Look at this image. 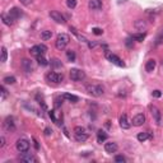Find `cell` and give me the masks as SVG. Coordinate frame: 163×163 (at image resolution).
<instances>
[{
    "label": "cell",
    "mask_w": 163,
    "mask_h": 163,
    "mask_svg": "<svg viewBox=\"0 0 163 163\" xmlns=\"http://www.w3.org/2000/svg\"><path fill=\"white\" fill-rule=\"evenodd\" d=\"M69 42H70V37H69L66 33H60V34H57V37H56L55 46L57 50H64L69 45Z\"/></svg>",
    "instance_id": "cell-1"
},
{
    "label": "cell",
    "mask_w": 163,
    "mask_h": 163,
    "mask_svg": "<svg viewBox=\"0 0 163 163\" xmlns=\"http://www.w3.org/2000/svg\"><path fill=\"white\" fill-rule=\"evenodd\" d=\"M87 92L93 97H101L104 93V88L101 84H88Z\"/></svg>",
    "instance_id": "cell-2"
},
{
    "label": "cell",
    "mask_w": 163,
    "mask_h": 163,
    "mask_svg": "<svg viewBox=\"0 0 163 163\" xmlns=\"http://www.w3.org/2000/svg\"><path fill=\"white\" fill-rule=\"evenodd\" d=\"M15 148H17V150L19 153H26L29 150V142L28 139L26 138H21L18 139L17 143H15Z\"/></svg>",
    "instance_id": "cell-3"
},
{
    "label": "cell",
    "mask_w": 163,
    "mask_h": 163,
    "mask_svg": "<svg viewBox=\"0 0 163 163\" xmlns=\"http://www.w3.org/2000/svg\"><path fill=\"white\" fill-rule=\"evenodd\" d=\"M69 75H70V79L73 82H82L85 79V73L83 70H80V69H70V73H69Z\"/></svg>",
    "instance_id": "cell-4"
},
{
    "label": "cell",
    "mask_w": 163,
    "mask_h": 163,
    "mask_svg": "<svg viewBox=\"0 0 163 163\" xmlns=\"http://www.w3.org/2000/svg\"><path fill=\"white\" fill-rule=\"evenodd\" d=\"M29 52L32 54V55L34 56H40V55H45L46 52H47V46L44 45V44H41V45H34L31 47L29 50Z\"/></svg>",
    "instance_id": "cell-5"
},
{
    "label": "cell",
    "mask_w": 163,
    "mask_h": 163,
    "mask_svg": "<svg viewBox=\"0 0 163 163\" xmlns=\"http://www.w3.org/2000/svg\"><path fill=\"white\" fill-rule=\"evenodd\" d=\"M149 111H150V114H152V116H153V119H154V121H156L157 125H161V124H162V114H161V111L158 110L156 106H153V104H150V106H149Z\"/></svg>",
    "instance_id": "cell-6"
},
{
    "label": "cell",
    "mask_w": 163,
    "mask_h": 163,
    "mask_svg": "<svg viewBox=\"0 0 163 163\" xmlns=\"http://www.w3.org/2000/svg\"><path fill=\"white\" fill-rule=\"evenodd\" d=\"M46 79L49 82H52V83H61L64 80V75L60 74V73L56 71H50L47 75H46Z\"/></svg>",
    "instance_id": "cell-7"
},
{
    "label": "cell",
    "mask_w": 163,
    "mask_h": 163,
    "mask_svg": "<svg viewBox=\"0 0 163 163\" xmlns=\"http://www.w3.org/2000/svg\"><path fill=\"white\" fill-rule=\"evenodd\" d=\"M50 17H51L52 21H55L56 23H59V24H64V23H65L64 15L61 14L60 11H57V10H51V11H50Z\"/></svg>",
    "instance_id": "cell-8"
},
{
    "label": "cell",
    "mask_w": 163,
    "mask_h": 163,
    "mask_svg": "<svg viewBox=\"0 0 163 163\" xmlns=\"http://www.w3.org/2000/svg\"><path fill=\"white\" fill-rule=\"evenodd\" d=\"M4 129L6 131H14L15 130V122H14L13 116H8V117L4 120Z\"/></svg>",
    "instance_id": "cell-9"
},
{
    "label": "cell",
    "mask_w": 163,
    "mask_h": 163,
    "mask_svg": "<svg viewBox=\"0 0 163 163\" xmlns=\"http://www.w3.org/2000/svg\"><path fill=\"white\" fill-rule=\"evenodd\" d=\"M106 56H107V59L111 61L112 64H115V65H117V66H125V63H124V61L120 59V57L117 56V55H115V54H106Z\"/></svg>",
    "instance_id": "cell-10"
},
{
    "label": "cell",
    "mask_w": 163,
    "mask_h": 163,
    "mask_svg": "<svg viewBox=\"0 0 163 163\" xmlns=\"http://www.w3.org/2000/svg\"><path fill=\"white\" fill-rule=\"evenodd\" d=\"M21 161L24 162V163H36L37 162V158L34 157V154L32 153H23L21 156Z\"/></svg>",
    "instance_id": "cell-11"
},
{
    "label": "cell",
    "mask_w": 163,
    "mask_h": 163,
    "mask_svg": "<svg viewBox=\"0 0 163 163\" xmlns=\"http://www.w3.org/2000/svg\"><path fill=\"white\" fill-rule=\"evenodd\" d=\"M117 149H119V145L116 144L115 142H108V143H104V150H106L107 153H116L117 152Z\"/></svg>",
    "instance_id": "cell-12"
},
{
    "label": "cell",
    "mask_w": 163,
    "mask_h": 163,
    "mask_svg": "<svg viewBox=\"0 0 163 163\" xmlns=\"http://www.w3.org/2000/svg\"><path fill=\"white\" fill-rule=\"evenodd\" d=\"M22 68H23V70H24L26 73H32L33 71V63H32V60L23 59L22 60Z\"/></svg>",
    "instance_id": "cell-13"
},
{
    "label": "cell",
    "mask_w": 163,
    "mask_h": 163,
    "mask_svg": "<svg viewBox=\"0 0 163 163\" xmlns=\"http://www.w3.org/2000/svg\"><path fill=\"white\" fill-rule=\"evenodd\" d=\"M144 122H145V116L143 115V114L135 115L134 117H133V121H131V124H133L134 126H142Z\"/></svg>",
    "instance_id": "cell-14"
},
{
    "label": "cell",
    "mask_w": 163,
    "mask_h": 163,
    "mask_svg": "<svg viewBox=\"0 0 163 163\" xmlns=\"http://www.w3.org/2000/svg\"><path fill=\"white\" fill-rule=\"evenodd\" d=\"M131 125H133V124L129 121V119H127L126 115H122L121 117H120V126H121V129L127 130V129H130V127H131Z\"/></svg>",
    "instance_id": "cell-15"
},
{
    "label": "cell",
    "mask_w": 163,
    "mask_h": 163,
    "mask_svg": "<svg viewBox=\"0 0 163 163\" xmlns=\"http://www.w3.org/2000/svg\"><path fill=\"white\" fill-rule=\"evenodd\" d=\"M88 8L91 10H99L102 8V0H89Z\"/></svg>",
    "instance_id": "cell-16"
},
{
    "label": "cell",
    "mask_w": 163,
    "mask_h": 163,
    "mask_svg": "<svg viewBox=\"0 0 163 163\" xmlns=\"http://www.w3.org/2000/svg\"><path fill=\"white\" fill-rule=\"evenodd\" d=\"M9 15H10V17L14 19V21H17V19H19V18H21L23 14H22V11L19 10L18 8H11V9L9 10Z\"/></svg>",
    "instance_id": "cell-17"
},
{
    "label": "cell",
    "mask_w": 163,
    "mask_h": 163,
    "mask_svg": "<svg viewBox=\"0 0 163 163\" xmlns=\"http://www.w3.org/2000/svg\"><path fill=\"white\" fill-rule=\"evenodd\" d=\"M137 138H138L139 142L143 143V142H145V140H148V139L152 138V135L149 134V131H143V133H139V134H138Z\"/></svg>",
    "instance_id": "cell-18"
},
{
    "label": "cell",
    "mask_w": 163,
    "mask_h": 163,
    "mask_svg": "<svg viewBox=\"0 0 163 163\" xmlns=\"http://www.w3.org/2000/svg\"><path fill=\"white\" fill-rule=\"evenodd\" d=\"M63 98H64V99H68L69 102H71V103H75V102H78V101H79V97H78V96L70 94V93H64V94H63Z\"/></svg>",
    "instance_id": "cell-19"
},
{
    "label": "cell",
    "mask_w": 163,
    "mask_h": 163,
    "mask_svg": "<svg viewBox=\"0 0 163 163\" xmlns=\"http://www.w3.org/2000/svg\"><path fill=\"white\" fill-rule=\"evenodd\" d=\"M107 138H108V135L104 133V131H102V130H99L98 133H97V142H98L99 144H102V143L106 142Z\"/></svg>",
    "instance_id": "cell-20"
},
{
    "label": "cell",
    "mask_w": 163,
    "mask_h": 163,
    "mask_svg": "<svg viewBox=\"0 0 163 163\" xmlns=\"http://www.w3.org/2000/svg\"><path fill=\"white\" fill-rule=\"evenodd\" d=\"M156 69V60H148L145 64V70L148 73H152Z\"/></svg>",
    "instance_id": "cell-21"
},
{
    "label": "cell",
    "mask_w": 163,
    "mask_h": 163,
    "mask_svg": "<svg viewBox=\"0 0 163 163\" xmlns=\"http://www.w3.org/2000/svg\"><path fill=\"white\" fill-rule=\"evenodd\" d=\"M1 19H3L4 24H6V26H11L14 23V19L9 14H1Z\"/></svg>",
    "instance_id": "cell-22"
},
{
    "label": "cell",
    "mask_w": 163,
    "mask_h": 163,
    "mask_svg": "<svg viewBox=\"0 0 163 163\" xmlns=\"http://www.w3.org/2000/svg\"><path fill=\"white\" fill-rule=\"evenodd\" d=\"M74 135H75V139L78 142H80V143H83V142H85L88 139V134L85 133H74Z\"/></svg>",
    "instance_id": "cell-23"
},
{
    "label": "cell",
    "mask_w": 163,
    "mask_h": 163,
    "mask_svg": "<svg viewBox=\"0 0 163 163\" xmlns=\"http://www.w3.org/2000/svg\"><path fill=\"white\" fill-rule=\"evenodd\" d=\"M70 31H71V32L75 34L76 37L79 38V40H80L82 42H85V44H88V40H87V38H85L84 36H82V34L78 32V31H76V28H75V27H71V26H70Z\"/></svg>",
    "instance_id": "cell-24"
},
{
    "label": "cell",
    "mask_w": 163,
    "mask_h": 163,
    "mask_svg": "<svg viewBox=\"0 0 163 163\" xmlns=\"http://www.w3.org/2000/svg\"><path fill=\"white\" fill-rule=\"evenodd\" d=\"M51 37H52V31L46 29V31H42V32H41V38H42L44 41H47V40H50Z\"/></svg>",
    "instance_id": "cell-25"
},
{
    "label": "cell",
    "mask_w": 163,
    "mask_h": 163,
    "mask_svg": "<svg viewBox=\"0 0 163 163\" xmlns=\"http://www.w3.org/2000/svg\"><path fill=\"white\" fill-rule=\"evenodd\" d=\"M131 38H133V40H135V41H138V42H142L145 38V33H143V32H140V33H134L133 36H131Z\"/></svg>",
    "instance_id": "cell-26"
},
{
    "label": "cell",
    "mask_w": 163,
    "mask_h": 163,
    "mask_svg": "<svg viewBox=\"0 0 163 163\" xmlns=\"http://www.w3.org/2000/svg\"><path fill=\"white\" fill-rule=\"evenodd\" d=\"M66 57H68V60L70 61V63H73V61H75L76 55H75V52L73 51V50H68V51H66Z\"/></svg>",
    "instance_id": "cell-27"
},
{
    "label": "cell",
    "mask_w": 163,
    "mask_h": 163,
    "mask_svg": "<svg viewBox=\"0 0 163 163\" xmlns=\"http://www.w3.org/2000/svg\"><path fill=\"white\" fill-rule=\"evenodd\" d=\"M37 63L40 64L41 66H47V65H49V61L45 59V56H44V55L37 56Z\"/></svg>",
    "instance_id": "cell-28"
},
{
    "label": "cell",
    "mask_w": 163,
    "mask_h": 163,
    "mask_svg": "<svg viewBox=\"0 0 163 163\" xmlns=\"http://www.w3.org/2000/svg\"><path fill=\"white\" fill-rule=\"evenodd\" d=\"M135 27H137L138 29L143 31V29H145V28H147V24H145V22H143L142 19H139V21L135 22Z\"/></svg>",
    "instance_id": "cell-29"
},
{
    "label": "cell",
    "mask_w": 163,
    "mask_h": 163,
    "mask_svg": "<svg viewBox=\"0 0 163 163\" xmlns=\"http://www.w3.org/2000/svg\"><path fill=\"white\" fill-rule=\"evenodd\" d=\"M3 82H4V84H14L17 80H15V78H14V76L9 75V76H5V78L3 79Z\"/></svg>",
    "instance_id": "cell-30"
},
{
    "label": "cell",
    "mask_w": 163,
    "mask_h": 163,
    "mask_svg": "<svg viewBox=\"0 0 163 163\" xmlns=\"http://www.w3.org/2000/svg\"><path fill=\"white\" fill-rule=\"evenodd\" d=\"M50 64H51V66H54V68H63V64H61V61L59 59H52Z\"/></svg>",
    "instance_id": "cell-31"
},
{
    "label": "cell",
    "mask_w": 163,
    "mask_h": 163,
    "mask_svg": "<svg viewBox=\"0 0 163 163\" xmlns=\"http://www.w3.org/2000/svg\"><path fill=\"white\" fill-rule=\"evenodd\" d=\"M6 59H8V51H6V47H1V63H5L6 61Z\"/></svg>",
    "instance_id": "cell-32"
},
{
    "label": "cell",
    "mask_w": 163,
    "mask_h": 163,
    "mask_svg": "<svg viewBox=\"0 0 163 163\" xmlns=\"http://www.w3.org/2000/svg\"><path fill=\"white\" fill-rule=\"evenodd\" d=\"M0 91H1V101H5L6 97H8V91L5 89V87H4V85H1V87H0Z\"/></svg>",
    "instance_id": "cell-33"
},
{
    "label": "cell",
    "mask_w": 163,
    "mask_h": 163,
    "mask_svg": "<svg viewBox=\"0 0 163 163\" xmlns=\"http://www.w3.org/2000/svg\"><path fill=\"white\" fill-rule=\"evenodd\" d=\"M66 5L69 9H74L76 6V0H66Z\"/></svg>",
    "instance_id": "cell-34"
},
{
    "label": "cell",
    "mask_w": 163,
    "mask_h": 163,
    "mask_svg": "<svg viewBox=\"0 0 163 163\" xmlns=\"http://www.w3.org/2000/svg\"><path fill=\"white\" fill-rule=\"evenodd\" d=\"M115 162H117V163H124V162H126V158L124 157V156H116V157H115Z\"/></svg>",
    "instance_id": "cell-35"
},
{
    "label": "cell",
    "mask_w": 163,
    "mask_h": 163,
    "mask_svg": "<svg viewBox=\"0 0 163 163\" xmlns=\"http://www.w3.org/2000/svg\"><path fill=\"white\" fill-rule=\"evenodd\" d=\"M92 32L94 33V34H97V36H101V34L103 33V31L101 29V28H98V27H94V28L92 29Z\"/></svg>",
    "instance_id": "cell-36"
},
{
    "label": "cell",
    "mask_w": 163,
    "mask_h": 163,
    "mask_svg": "<svg viewBox=\"0 0 163 163\" xmlns=\"http://www.w3.org/2000/svg\"><path fill=\"white\" fill-rule=\"evenodd\" d=\"M85 129L83 126H75L74 127V133H84Z\"/></svg>",
    "instance_id": "cell-37"
},
{
    "label": "cell",
    "mask_w": 163,
    "mask_h": 163,
    "mask_svg": "<svg viewBox=\"0 0 163 163\" xmlns=\"http://www.w3.org/2000/svg\"><path fill=\"white\" fill-rule=\"evenodd\" d=\"M97 45H98V42H96V41H88V47L89 49H94Z\"/></svg>",
    "instance_id": "cell-38"
},
{
    "label": "cell",
    "mask_w": 163,
    "mask_h": 163,
    "mask_svg": "<svg viewBox=\"0 0 163 163\" xmlns=\"http://www.w3.org/2000/svg\"><path fill=\"white\" fill-rule=\"evenodd\" d=\"M152 96H153V97H156V98H159V97L162 96V92H161V91H158V89H156V91H153Z\"/></svg>",
    "instance_id": "cell-39"
},
{
    "label": "cell",
    "mask_w": 163,
    "mask_h": 163,
    "mask_svg": "<svg viewBox=\"0 0 163 163\" xmlns=\"http://www.w3.org/2000/svg\"><path fill=\"white\" fill-rule=\"evenodd\" d=\"M49 116L52 119L54 122H57V119L55 117V112H54V111H49Z\"/></svg>",
    "instance_id": "cell-40"
},
{
    "label": "cell",
    "mask_w": 163,
    "mask_h": 163,
    "mask_svg": "<svg viewBox=\"0 0 163 163\" xmlns=\"http://www.w3.org/2000/svg\"><path fill=\"white\" fill-rule=\"evenodd\" d=\"M131 40H133V38H127V40L125 41V44H126V46H127L129 49L133 47V41H131Z\"/></svg>",
    "instance_id": "cell-41"
},
{
    "label": "cell",
    "mask_w": 163,
    "mask_h": 163,
    "mask_svg": "<svg viewBox=\"0 0 163 163\" xmlns=\"http://www.w3.org/2000/svg\"><path fill=\"white\" fill-rule=\"evenodd\" d=\"M51 133H52V130L50 129V127H46V129H45V135H46V137H50Z\"/></svg>",
    "instance_id": "cell-42"
},
{
    "label": "cell",
    "mask_w": 163,
    "mask_h": 163,
    "mask_svg": "<svg viewBox=\"0 0 163 163\" xmlns=\"http://www.w3.org/2000/svg\"><path fill=\"white\" fill-rule=\"evenodd\" d=\"M61 101H63V99H60V98H56V99H55V107H56V108H57V107H60V104L63 103Z\"/></svg>",
    "instance_id": "cell-43"
},
{
    "label": "cell",
    "mask_w": 163,
    "mask_h": 163,
    "mask_svg": "<svg viewBox=\"0 0 163 163\" xmlns=\"http://www.w3.org/2000/svg\"><path fill=\"white\" fill-rule=\"evenodd\" d=\"M19 1H21L23 5H29V4L32 3V0H19Z\"/></svg>",
    "instance_id": "cell-44"
},
{
    "label": "cell",
    "mask_w": 163,
    "mask_h": 163,
    "mask_svg": "<svg viewBox=\"0 0 163 163\" xmlns=\"http://www.w3.org/2000/svg\"><path fill=\"white\" fill-rule=\"evenodd\" d=\"M0 142H1V143H0V147H1V148H3V147L5 145V138H4V137H1V138H0Z\"/></svg>",
    "instance_id": "cell-45"
}]
</instances>
